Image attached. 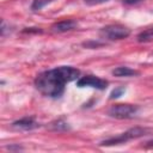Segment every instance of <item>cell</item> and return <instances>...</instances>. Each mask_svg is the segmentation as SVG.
Masks as SVG:
<instances>
[{
	"mask_svg": "<svg viewBox=\"0 0 153 153\" xmlns=\"http://www.w3.org/2000/svg\"><path fill=\"white\" fill-rule=\"evenodd\" d=\"M51 0H33L32 4H31V10L32 11H37V10H41L47 4H49Z\"/></svg>",
	"mask_w": 153,
	"mask_h": 153,
	"instance_id": "11",
	"label": "cell"
},
{
	"mask_svg": "<svg viewBox=\"0 0 153 153\" xmlns=\"http://www.w3.org/2000/svg\"><path fill=\"white\" fill-rule=\"evenodd\" d=\"M78 87H94L98 90H105L108 86V81L104 79H100L94 75H85L78 79L76 81Z\"/></svg>",
	"mask_w": 153,
	"mask_h": 153,
	"instance_id": "5",
	"label": "cell"
},
{
	"mask_svg": "<svg viewBox=\"0 0 153 153\" xmlns=\"http://www.w3.org/2000/svg\"><path fill=\"white\" fill-rule=\"evenodd\" d=\"M51 129L53 130H57V131H61V130H68L69 129V126L67 122H65L63 120H57L55 122L51 123Z\"/></svg>",
	"mask_w": 153,
	"mask_h": 153,
	"instance_id": "10",
	"label": "cell"
},
{
	"mask_svg": "<svg viewBox=\"0 0 153 153\" xmlns=\"http://www.w3.org/2000/svg\"><path fill=\"white\" fill-rule=\"evenodd\" d=\"M139 111V108L133 104H116L108 110V115L110 117L117 120H127L134 117Z\"/></svg>",
	"mask_w": 153,
	"mask_h": 153,
	"instance_id": "4",
	"label": "cell"
},
{
	"mask_svg": "<svg viewBox=\"0 0 153 153\" xmlns=\"http://www.w3.org/2000/svg\"><path fill=\"white\" fill-rule=\"evenodd\" d=\"M7 149H10V151H22L23 147H20V146H8Z\"/></svg>",
	"mask_w": 153,
	"mask_h": 153,
	"instance_id": "16",
	"label": "cell"
},
{
	"mask_svg": "<svg viewBox=\"0 0 153 153\" xmlns=\"http://www.w3.org/2000/svg\"><path fill=\"white\" fill-rule=\"evenodd\" d=\"M123 92H124V87H117V88H115V90L111 92L110 98H111V99H114V98H118L120 96H122Z\"/></svg>",
	"mask_w": 153,
	"mask_h": 153,
	"instance_id": "12",
	"label": "cell"
},
{
	"mask_svg": "<svg viewBox=\"0 0 153 153\" xmlns=\"http://www.w3.org/2000/svg\"><path fill=\"white\" fill-rule=\"evenodd\" d=\"M145 148L146 149H149V148H153V140H151V141H148L146 145H145Z\"/></svg>",
	"mask_w": 153,
	"mask_h": 153,
	"instance_id": "17",
	"label": "cell"
},
{
	"mask_svg": "<svg viewBox=\"0 0 153 153\" xmlns=\"http://www.w3.org/2000/svg\"><path fill=\"white\" fill-rule=\"evenodd\" d=\"M99 35L102 38L109 39V41H117L127 38L130 35V30L121 24H110L100 29Z\"/></svg>",
	"mask_w": 153,
	"mask_h": 153,
	"instance_id": "3",
	"label": "cell"
},
{
	"mask_svg": "<svg viewBox=\"0 0 153 153\" xmlns=\"http://www.w3.org/2000/svg\"><path fill=\"white\" fill-rule=\"evenodd\" d=\"M140 1H142V0H123V2L127 5H134V4H137Z\"/></svg>",
	"mask_w": 153,
	"mask_h": 153,
	"instance_id": "15",
	"label": "cell"
},
{
	"mask_svg": "<svg viewBox=\"0 0 153 153\" xmlns=\"http://www.w3.org/2000/svg\"><path fill=\"white\" fill-rule=\"evenodd\" d=\"M76 26H78V23L75 20H73V19H66V20H61V22L55 23L51 26V31L57 32V33H61V32L71 31V30L75 29Z\"/></svg>",
	"mask_w": 153,
	"mask_h": 153,
	"instance_id": "7",
	"label": "cell"
},
{
	"mask_svg": "<svg viewBox=\"0 0 153 153\" xmlns=\"http://www.w3.org/2000/svg\"><path fill=\"white\" fill-rule=\"evenodd\" d=\"M108 0H85V2L87 5H99V4H103Z\"/></svg>",
	"mask_w": 153,
	"mask_h": 153,
	"instance_id": "14",
	"label": "cell"
},
{
	"mask_svg": "<svg viewBox=\"0 0 153 153\" xmlns=\"http://www.w3.org/2000/svg\"><path fill=\"white\" fill-rule=\"evenodd\" d=\"M12 127L17 130H32L39 127V123L33 117H23L12 123Z\"/></svg>",
	"mask_w": 153,
	"mask_h": 153,
	"instance_id": "6",
	"label": "cell"
},
{
	"mask_svg": "<svg viewBox=\"0 0 153 153\" xmlns=\"http://www.w3.org/2000/svg\"><path fill=\"white\" fill-rule=\"evenodd\" d=\"M80 71L72 66H60L39 73L35 79L36 88L44 96L59 98L65 92V85L76 80Z\"/></svg>",
	"mask_w": 153,
	"mask_h": 153,
	"instance_id": "1",
	"label": "cell"
},
{
	"mask_svg": "<svg viewBox=\"0 0 153 153\" xmlns=\"http://www.w3.org/2000/svg\"><path fill=\"white\" fill-rule=\"evenodd\" d=\"M112 74L115 76H134V75H139V72L135 69H131L129 67H117L112 71Z\"/></svg>",
	"mask_w": 153,
	"mask_h": 153,
	"instance_id": "8",
	"label": "cell"
},
{
	"mask_svg": "<svg viewBox=\"0 0 153 153\" xmlns=\"http://www.w3.org/2000/svg\"><path fill=\"white\" fill-rule=\"evenodd\" d=\"M153 41V26L143 30L142 32H140L137 35V42L140 43H147V42H152Z\"/></svg>",
	"mask_w": 153,
	"mask_h": 153,
	"instance_id": "9",
	"label": "cell"
},
{
	"mask_svg": "<svg viewBox=\"0 0 153 153\" xmlns=\"http://www.w3.org/2000/svg\"><path fill=\"white\" fill-rule=\"evenodd\" d=\"M148 133H149V129H147V128L134 127V128H130V129L126 130L124 133H121L117 136H112L110 139H106V140L100 141L99 145L100 146H116V145H122V143H126L128 141H131V140L142 137V136L147 135Z\"/></svg>",
	"mask_w": 153,
	"mask_h": 153,
	"instance_id": "2",
	"label": "cell"
},
{
	"mask_svg": "<svg viewBox=\"0 0 153 153\" xmlns=\"http://www.w3.org/2000/svg\"><path fill=\"white\" fill-rule=\"evenodd\" d=\"M82 45L86 47V48H97V47L103 45V43H98V42L92 41V42H85V43H82Z\"/></svg>",
	"mask_w": 153,
	"mask_h": 153,
	"instance_id": "13",
	"label": "cell"
}]
</instances>
